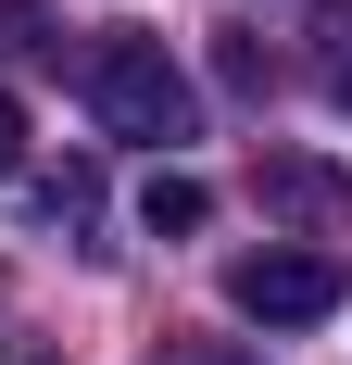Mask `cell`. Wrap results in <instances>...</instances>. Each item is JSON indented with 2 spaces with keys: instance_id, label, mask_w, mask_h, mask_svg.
Returning <instances> with one entry per match:
<instances>
[{
  "instance_id": "cell-1",
  "label": "cell",
  "mask_w": 352,
  "mask_h": 365,
  "mask_svg": "<svg viewBox=\"0 0 352 365\" xmlns=\"http://www.w3.org/2000/svg\"><path fill=\"white\" fill-rule=\"evenodd\" d=\"M76 76H88V113H101L113 139H189V126H202L176 51H164V38H139V26H101Z\"/></svg>"
},
{
  "instance_id": "cell-2",
  "label": "cell",
  "mask_w": 352,
  "mask_h": 365,
  "mask_svg": "<svg viewBox=\"0 0 352 365\" xmlns=\"http://www.w3.org/2000/svg\"><path fill=\"white\" fill-rule=\"evenodd\" d=\"M227 302H239L252 328H315V315L352 302V264H340V252H289V240H264V252L227 264Z\"/></svg>"
},
{
  "instance_id": "cell-3",
  "label": "cell",
  "mask_w": 352,
  "mask_h": 365,
  "mask_svg": "<svg viewBox=\"0 0 352 365\" xmlns=\"http://www.w3.org/2000/svg\"><path fill=\"white\" fill-rule=\"evenodd\" d=\"M252 202L277 227H352V164H327V151H252Z\"/></svg>"
},
{
  "instance_id": "cell-4",
  "label": "cell",
  "mask_w": 352,
  "mask_h": 365,
  "mask_svg": "<svg viewBox=\"0 0 352 365\" xmlns=\"http://www.w3.org/2000/svg\"><path fill=\"white\" fill-rule=\"evenodd\" d=\"M202 215H214V189H202V177H176V164H164V177L139 189V227H151V240H189Z\"/></svg>"
},
{
  "instance_id": "cell-5",
  "label": "cell",
  "mask_w": 352,
  "mask_h": 365,
  "mask_svg": "<svg viewBox=\"0 0 352 365\" xmlns=\"http://www.w3.org/2000/svg\"><path fill=\"white\" fill-rule=\"evenodd\" d=\"M26 215H38V227H88V215H101V177H88V164H63V177H26Z\"/></svg>"
},
{
  "instance_id": "cell-6",
  "label": "cell",
  "mask_w": 352,
  "mask_h": 365,
  "mask_svg": "<svg viewBox=\"0 0 352 365\" xmlns=\"http://www.w3.org/2000/svg\"><path fill=\"white\" fill-rule=\"evenodd\" d=\"M315 76H327V101L352 113V0H315Z\"/></svg>"
},
{
  "instance_id": "cell-7",
  "label": "cell",
  "mask_w": 352,
  "mask_h": 365,
  "mask_svg": "<svg viewBox=\"0 0 352 365\" xmlns=\"http://www.w3.org/2000/svg\"><path fill=\"white\" fill-rule=\"evenodd\" d=\"M0 63H63V26L38 0H0Z\"/></svg>"
},
{
  "instance_id": "cell-8",
  "label": "cell",
  "mask_w": 352,
  "mask_h": 365,
  "mask_svg": "<svg viewBox=\"0 0 352 365\" xmlns=\"http://www.w3.org/2000/svg\"><path fill=\"white\" fill-rule=\"evenodd\" d=\"M139 365H252V340H151Z\"/></svg>"
},
{
  "instance_id": "cell-9",
  "label": "cell",
  "mask_w": 352,
  "mask_h": 365,
  "mask_svg": "<svg viewBox=\"0 0 352 365\" xmlns=\"http://www.w3.org/2000/svg\"><path fill=\"white\" fill-rule=\"evenodd\" d=\"M214 63H227V88H252V101H264V76H277V63H264V38H214Z\"/></svg>"
},
{
  "instance_id": "cell-10",
  "label": "cell",
  "mask_w": 352,
  "mask_h": 365,
  "mask_svg": "<svg viewBox=\"0 0 352 365\" xmlns=\"http://www.w3.org/2000/svg\"><path fill=\"white\" fill-rule=\"evenodd\" d=\"M0 177H26V101L0 88Z\"/></svg>"
},
{
  "instance_id": "cell-11",
  "label": "cell",
  "mask_w": 352,
  "mask_h": 365,
  "mask_svg": "<svg viewBox=\"0 0 352 365\" xmlns=\"http://www.w3.org/2000/svg\"><path fill=\"white\" fill-rule=\"evenodd\" d=\"M26 365H63V353H26Z\"/></svg>"
}]
</instances>
